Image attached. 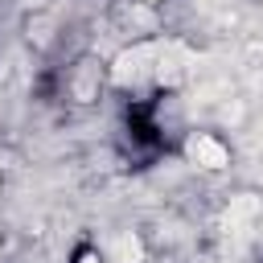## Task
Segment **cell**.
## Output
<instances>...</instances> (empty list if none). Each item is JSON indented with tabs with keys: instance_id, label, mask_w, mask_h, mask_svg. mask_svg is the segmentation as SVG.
Listing matches in <instances>:
<instances>
[{
	"instance_id": "cell-3",
	"label": "cell",
	"mask_w": 263,
	"mask_h": 263,
	"mask_svg": "<svg viewBox=\"0 0 263 263\" xmlns=\"http://www.w3.org/2000/svg\"><path fill=\"white\" fill-rule=\"evenodd\" d=\"M119 259H123V263H136V259H140V242H136L132 234L119 238Z\"/></svg>"
},
{
	"instance_id": "cell-1",
	"label": "cell",
	"mask_w": 263,
	"mask_h": 263,
	"mask_svg": "<svg viewBox=\"0 0 263 263\" xmlns=\"http://www.w3.org/2000/svg\"><path fill=\"white\" fill-rule=\"evenodd\" d=\"M189 156H193L201 168H222V164L230 160V156H226V148H222L214 136H197V140L189 144Z\"/></svg>"
},
{
	"instance_id": "cell-4",
	"label": "cell",
	"mask_w": 263,
	"mask_h": 263,
	"mask_svg": "<svg viewBox=\"0 0 263 263\" xmlns=\"http://www.w3.org/2000/svg\"><path fill=\"white\" fill-rule=\"evenodd\" d=\"M148 4H156V0H148Z\"/></svg>"
},
{
	"instance_id": "cell-2",
	"label": "cell",
	"mask_w": 263,
	"mask_h": 263,
	"mask_svg": "<svg viewBox=\"0 0 263 263\" xmlns=\"http://www.w3.org/2000/svg\"><path fill=\"white\" fill-rule=\"evenodd\" d=\"M148 62H152V49H148V45H140V49H132V53H123V58H119L115 78H119V82H127V78L136 82V78L148 70Z\"/></svg>"
}]
</instances>
